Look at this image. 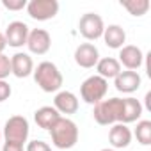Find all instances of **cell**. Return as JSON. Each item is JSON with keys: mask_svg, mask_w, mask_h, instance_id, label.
<instances>
[{"mask_svg": "<svg viewBox=\"0 0 151 151\" xmlns=\"http://www.w3.org/2000/svg\"><path fill=\"white\" fill-rule=\"evenodd\" d=\"M2 6L9 11H22L27 7V0H2Z\"/></svg>", "mask_w": 151, "mask_h": 151, "instance_id": "cell-23", "label": "cell"}, {"mask_svg": "<svg viewBox=\"0 0 151 151\" xmlns=\"http://www.w3.org/2000/svg\"><path fill=\"white\" fill-rule=\"evenodd\" d=\"M29 121L23 116H13L6 121L4 124V139L6 142H14V144H25L29 139Z\"/></svg>", "mask_w": 151, "mask_h": 151, "instance_id": "cell-5", "label": "cell"}, {"mask_svg": "<svg viewBox=\"0 0 151 151\" xmlns=\"http://www.w3.org/2000/svg\"><path fill=\"white\" fill-rule=\"evenodd\" d=\"M6 46H7V43H6V36L0 32V55L4 53V50H6Z\"/></svg>", "mask_w": 151, "mask_h": 151, "instance_id": "cell-27", "label": "cell"}, {"mask_svg": "<svg viewBox=\"0 0 151 151\" xmlns=\"http://www.w3.org/2000/svg\"><path fill=\"white\" fill-rule=\"evenodd\" d=\"M140 75L137 71H121L117 77L114 78V86L119 93H124V94H132L135 93L139 87H140Z\"/></svg>", "mask_w": 151, "mask_h": 151, "instance_id": "cell-12", "label": "cell"}, {"mask_svg": "<svg viewBox=\"0 0 151 151\" xmlns=\"http://www.w3.org/2000/svg\"><path fill=\"white\" fill-rule=\"evenodd\" d=\"M0 137H2V132H0Z\"/></svg>", "mask_w": 151, "mask_h": 151, "instance_id": "cell-30", "label": "cell"}, {"mask_svg": "<svg viewBox=\"0 0 151 151\" xmlns=\"http://www.w3.org/2000/svg\"><path fill=\"white\" fill-rule=\"evenodd\" d=\"M78 30L87 41H96L103 36V30H105L103 18L96 13H86L78 22Z\"/></svg>", "mask_w": 151, "mask_h": 151, "instance_id": "cell-6", "label": "cell"}, {"mask_svg": "<svg viewBox=\"0 0 151 151\" xmlns=\"http://www.w3.org/2000/svg\"><path fill=\"white\" fill-rule=\"evenodd\" d=\"M2 151H23L22 144H14V142H4Z\"/></svg>", "mask_w": 151, "mask_h": 151, "instance_id": "cell-26", "label": "cell"}, {"mask_svg": "<svg viewBox=\"0 0 151 151\" xmlns=\"http://www.w3.org/2000/svg\"><path fill=\"white\" fill-rule=\"evenodd\" d=\"M11 86L6 82V80H0V103L2 101H6V100H9V96H11Z\"/></svg>", "mask_w": 151, "mask_h": 151, "instance_id": "cell-25", "label": "cell"}, {"mask_svg": "<svg viewBox=\"0 0 151 151\" xmlns=\"http://www.w3.org/2000/svg\"><path fill=\"white\" fill-rule=\"evenodd\" d=\"M101 151H114V149H109V147H107V149H101Z\"/></svg>", "mask_w": 151, "mask_h": 151, "instance_id": "cell-29", "label": "cell"}, {"mask_svg": "<svg viewBox=\"0 0 151 151\" xmlns=\"http://www.w3.org/2000/svg\"><path fill=\"white\" fill-rule=\"evenodd\" d=\"M109 91V80L98 77V75H93V77L86 78L82 87H80V94H82V100L89 105H96L100 103L105 94Z\"/></svg>", "mask_w": 151, "mask_h": 151, "instance_id": "cell-4", "label": "cell"}, {"mask_svg": "<svg viewBox=\"0 0 151 151\" xmlns=\"http://www.w3.org/2000/svg\"><path fill=\"white\" fill-rule=\"evenodd\" d=\"M27 13L32 20L37 22L52 20L59 13V2L57 0H30L27 2Z\"/></svg>", "mask_w": 151, "mask_h": 151, "instance_id": "cell-7", "label": "cell"}, {"mask_svg": "<svg viewBox=\"0 0 151 151\" xmlns=\"http://www.w3.org/2000/svg\"><path fill=\"white\" fill-rule=\"evenodd\" d=\"M11 75V59L7 55H0V80H6Z\"/></svg>", "mask_w": 151, "mask_h": 151, "instance_id": "cell-22", "label": "cell"}, {"mask_svg": "<svg viewBox=\"0 0 151 151\" xmlns=\"http://www.w3.org/2000/svg\"><path fill=\"white\" fill-rule=\"evenodd\" d=\"M119 64H123L128 71H135L142 66L144 62V53L139 46L135 45H126L119 50Z\"/></svg>", "mask_w": 151, "mask_h": 151, "instance_id": "cell-11", "label": "cell"}, {"mask_svg": "<svg viewBox=\"0 0 151 151\" xmlns=\"http://www.w3.org/2000/svg\"><path fill=\"white\" fill-rule=\"evenodd\" d=\"M109 140H110V144H112L116 149L128 147L130 142H132V132H130V128H128L126 124H123V123H116V124L110 128Z\"/></svg>", "mask_w": 151, "mask_h": 151, "instance_id": "cell-16", "label": "cell"}, {"mask_svg": "<svg viewBox=\"0 0 151 151\" xmlns=\"http://www.w3.org/2000/svg\"><path fill=\"white\" fill-rule=\"evenodd\" d=\"M27 151H52V147L45 140H30L27 144Z\"/></svg>", "mask_w": 151, "mask_h": 151, "instance_id": "cell-24", "label": "cell"}, {"mask_svg": "<svg viewBox=\"0 0 151 151\" xmlns=\"http://www.w3.org/2000/svg\"><path fill=\"white\" fill-rule=\"evenodd\" d=\"M121 6L132 16H144L149 11V0H121Z\"/></svg>", "mask_w": 151, "mask_h": 151, "instance_id": "cell-20", "label": "cell"}, {"mask_svg": "<svg viewBox=\"0 0 151 151\" xmlns=\"http://www.w3.org/2000/svg\"><path fill=\"white\" fill-rule=\"evenodd\" d=\"M53 109L59 114L71 116V114H75L78 110V98L75 96L71 91H60L53 98Z\"/></svg>", "mask_w": 151, "mask_h": 151, "instance_id": "cell-14", "label": "cell"}, {"mask_svg": "<svg viewBox=\"0 0 151 151\" xmlns=\"http://www.w3.org/2000/svg\"><path fill=\"white\" fill-rule=\"evenodd\" d=\"M60 119V114L53 109V107H48V105H45V107H41V109H37L36 112H34V121H36V124L39 126V128H43V130H52L53 126H55V123Z\"/></svg>", "mask_w": 151, "mask_h": 151, "instance_id": "cell-15", "label": "cell"}, {"mask_svg": "<svg viewBox=\"0 0 151 151\" xmlns=\"http://www.w3.org/2000/svg\"><path fill=\"white\" fill-rule=\"evenodd\" d=\"M34 71V60L29 53L18 52L11 57V73L16 78H25Z\"/></svg>", "mask_w": 151, "mask_h": 151, "instance_id": "cell-13", "label": "cell"}, {"mask_svg": "<svg viewBox=\"0 0 151 151\" xmlns=\"http://www.w3.org/2000/svg\"><path fill=\"white\" fill-rule=\"evenodd\" d=\"M101 37L109 48L121 50L124 46V41H126V32L121 25H109V27H105Z\"/></svg>", "mask_w": 151, "mask_h": 151, "instance_id": "cell-17", "label": "cell"}, {"mask_svg": "<svg viewBox=\"0 0 151 151\" xmlns=\"http://www.w3.org/2000/svg\"><path fill=\"white\" fill-rule=\"evenodd\" d=\"M94 121L98 124H116L121 123L123 117V100L121 98H110V100H101L100 103L94 105Z\"/></svg>", "mask_w": 151, "mask_h": 151, "instance_id": "cell-3", "label": "cell"}, {"mask_svg": "<svg viewBox=\"0 0 151 151\" xmlns=\"http://www.w3.org/2000/svg\"><path fill=\"white\" fill-rule=\"evenodd\" d=\"M50 135H52V142L55 147L71 149L78 142V126L75 121H71L68 117H60L55 123V126L50 130Z\"/></svg>", "mask_w": 151, "mask_h": 151, "instance_id": "cell-2", "label": "cell"}, {"mask_svg": "<svg viewBox=\"0 0 151 151\" xmlns=\"http://www.w3.org/2000/svg\"><path fill=\"white\" fill-rule=\"evenodd\" d=\"M29 27L23 22H11L6 29V43L13 48H20L23 45H27V37H29Z\"/></svg>", "mask_w": 151, "mask_h": 151, "instance_id": "cell-10", "label": "cell"}, {"mask_svg": "<svg viewBox=\"0 0 151 151\" xmlns=\"http://www.w3.org/2000/svg\"><path fill=\"white\" fill-rule=\"evenodd\" d=\"M142 103L137 100V98H123V117H121V123L123 124H130V123H135L140 116H142Z\"/></svg>", "mask_w": 151, "mask_h": 151, "instance_id": "cell-18", "label": "cell"}, {"mask_svg": "<svg viewBox=\"0 0 151 151\" xmlns=\"http://www.w3.org/2000/svg\"><path fill=\"white\" fill-rule=\"evenodd\" d=\"M146 107L151 110V93H147V94H146Z\"/></svg>", "mask_w": 151, "mask_h": 151, "instance_id": "cell-28", "label": "cell"}, {"mask_svg": "<svg viewBox=\"0 0 151 151\" xmlns=\"http://www.w3.org/2000/svg\"><path fill=\"white\" fill-rule=\"evenodd\" d=\"M98 60H100V52L93 43H82L75 50V62L80 68L91 69L98 64Z\"/></svg>", "mask_w": 151, "mask_h": 151, "instance_id": "cell-8", "label": "cell"}, {"mask_svg": "<svg viewBox=\"0 0 151 151\" xmlns=\"http://www.w3.org/2000/svg\"><path fill=\"white\" fill-rule=\"evenodd\" d=\"M36 84L45 91V93H57L62 87V73L59 71V68L50 62V60H43L37 64V68H34L32 71Z\"/></svg>", "mask_w": 151, "mask_h": 151, "instance_id": "cell-1", "label": "cell"}, {"mask_svg": "<svg viewBox=\"0 0 151 151\" xmlns=\"http://www.w3.org/2000/svg\"><path fill=\"white\" fill-rule=\"evenodd\" d=\"M135 137L142 146H149L151 144V121H147V119L139 121L137 128H135Z\"/></svg>", "mask_w": 151, "mask_h": 151, "instance_id": "cell-21", "label": "cell"}, {"mask_svg": "<svg viewBox=\"0 0 151 151\" xmlns=\"http://www.w3.org/2000/svg\"><path fill=\"white\" fill-rule=\"evenodd\" d=\"M96 71H98V77L109 80V78H116L117 75L121 73V64L117 59L114 57H103L98 60L96 64Z\"/></svg>", "mask_w": 151, "mask_h": 151, "instance_id": "cell-19", "label": "cell"}, {"mask_svg": "<svg viewBox=\"0 0 151 151\" xmlns=\"http://www.w3.org/2000/svg\"><path fill=\"white\" fill-rule=\"evenodd\" d=\"M27 46H29V50L32 53L45 55V53H48V50L52 46V37H50V34L45 29H34V30L29 32Z\"/></svg>", "mask_w": 151, "mask_h": 151, "instance_id": "cell-9", "label": "cell"}]
</instances>
